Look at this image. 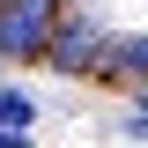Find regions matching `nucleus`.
Returning <instances> with one entry per match:
<instances>
[{
    "label": "nucleus",
    "instance_id": "obj_1",
    "mask_svg": "<svg viewBox=\"0 0 148 148\" xmlns=\"http://www.w3.org/2000/svg\"><path fill=\"white\" fill-rule=\"evenodd\" d=\"M52 0H0V59H45Z\"/></svg>",
    "mask_w": 148,
    "mask_h": 148
},
{
    "label": "nucleus",
    "instance_id": "obj_2",
    "mask_svg": "<svg viewBox=\"0 0 148 148\" xmlns=\"http://www.w3.org/2000/svg\"><path fill=\"white\" fill-rule=\"evenodd\" d=\"M96 45H104V30H96L89 15H74V22H59V30H52L45 59H52L59 74H82V67H96Z\"/></svg>",
    "mask_w": 148,
    "mask_h": 148
},
{
    "label": "nucleus",
    "instance_id": "obj_3",
    "mask_svg": "<svg viewBox=\"0 0 148 148\" xmlns=\"http://www.w3.org/2000/svg\"><path fill=\"white\" fill-rule=\"evenodd\" d=\"M30 119H37V104H30V96H22V89H0V133H22Z\"/></svg>",
    "mask_w": 148,
    "mask_h": 148
},
{
    "label": "nucleus",
    "instance_id": "obj_4",
    "mask_svg": "<svg viewBox=\"0 0 148 148\" xmlns=\"http://www.w3.org/2000/svg\"><path fill=\"white\" fill-rule=\"evenodd\" d=\"M119 67H133V74H148V37H126V45H119Z\"/></svg>",
    "mask_w": 148,
    "mask_h": 148
},
{
    "label": "nucleus",
    "instance_id": "obj_5",
    "mask_svg": "<svg viewBox=\"0 0 148 148\" xmlns=\"http://www.w3.org/2000/svg\"><path fill=\"white\" fill-rule=\"evenodd\" d=\"M0 148H30V141H22V133H0Z\"/></svg>",
    "mask_w": 148,
    "mask_h": 148
},
{
    "label": "nucleus",
    "instance_id": "obj_6",
    "mask_svg": "<svg viewBox=\"0 0 148 148\" xmlns=\"http://www.w3.org/2000/svg\"><path fill=\"white\" fill-rule=\"evenodd\" d=\"M141 104H148V89H141Z\"/></svg>",
    "mask_w": 148,
    "mask_h": 148
}]
</instances>
